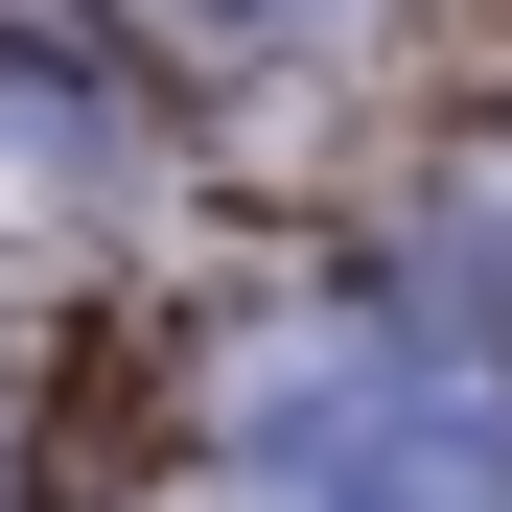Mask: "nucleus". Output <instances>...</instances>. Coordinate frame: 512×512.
Returning <instances> with one entry per match:
<instances>
[{"mask_svg":"<svg viewBox=\"0 0 512 512\" xmlns=\"http://www.w3.org/2000/svg\"><path fill=\"white\" fill-rule=\"evenodd\" d=\"M94 210H117V117L70 94L47 47H0V303L70 280V256H94Z\"/></svg>","mask_w":512,"mask_h":512,"instance_id":"obj_1","label":"nucleus"},{"mask_svg":"<svg viewBox=\"0 0 512 512\" xmlns=\"http://www.w3.org/2000/svg\"><path fill=\"white\" fill-rule=\"evenodd\" d=\"M163 24H210V47H303V24H350V0H163Z\"/></svg>","mask_w":512,"mask_h":512,"instance_id":"obj_3","label":"nucleus"},{"mask_svg":"<svg viewBox=\"0 0 512 512\" xmlns=\"http://www.w3.org/2000/svg\"><path fill=\"white\" fill-rule=\"evenodd\" d=\"M326 512H489V466H443V443H373V466H326Z\"/></svg>","mask_w":512,"mask_h":512,"instance_id":"obj_2","label":"nucleus"}]
</instances>
